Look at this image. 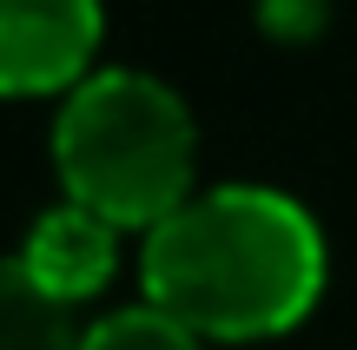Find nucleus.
Listing matches in <instances>:
<instances>
[{"instance_id":"f257e3e1","label":"nucleus","mask_w":357,"mask_h":350,"mask_svg":"<svg viewBox=\"0 0 357 350\" xmlns=\"http://www.w3.org/2000/svg\"><path fill=\"white\" fill-rule=\"evenodd\" d=\"M139 285L192 337H278L324 291V238L311 212L271 185H212L146 232Z\"/></svg>"},{"instance_id":"f03ea898","label":"nucleus","mask_w":357,"mask_h":350,"mask_svg":"<svg viewBox=\"0 0 357 350\" xmlns=\"http://www.w3.org/2000/svg\"><path fill=\"white\" fill-rule=\"evenodd\" d=\"M192 132L185 100L153 73H93L66 93L53 126V166L73 205L119 232H159L192 198Z\"/></svg>"},{"instance_id":"7ed1b4c3","label":"nucleus","mask_w":357,"mask_h":350,"mask_svg":"<svg viewBox=\"0 0 357 350\" xmlns=\"http://www.w3.org/2000/svg\"><path fill=\"white\" fill-rule=\"evenodd\" d=\"M100 26V0H0V93H73L93 79Z\"/></svg>"},{"instance_id":"20e7f679","label":"nucleus","mask_w":357,"mask_h":350,"mask_svg":"<svg viewBox=\"0 0 357 350\" xmlns=\"http://www.w3.org/2000/svg\"><path fill=\"white\" fill-rule=\"evenodd\" d=\"M20 264L60 304H86V298H100V291L113 285V271H119V225H106L100 212L66 198L60 212H47V218L26 232Z\"/></svg>"},{"instance_id":"39448f33","label":"nucleus","mask_w":357,"mask_h":350,"mask_svg":"<svg viewBox=\"0 0 357 350\" xmlns=\"http://www.w3.org/2000/svg\"><path fill=\"white\" fill-rule=\"evenodd\" d=\"M0 350H86L73 304H60L20 258H0Z\"/></svg>"},{"instance_id":"423d86ee","label":"nucleus","mask_w":357,"mask_h":350,"mask_svg":"<svg viewBox=\"0 0 357 350\" xmlns=\"http://www.w3.org/2000/svg\"><path fill=\"white\" fill-rule=\"evenodd\" d=\"M86 350H205L185 324H172L166 311L139 304V311H113L106 324L86 331Z\"/></svg>"}]
</instances>
